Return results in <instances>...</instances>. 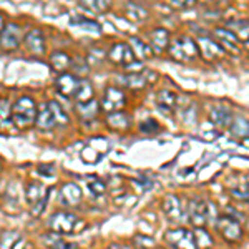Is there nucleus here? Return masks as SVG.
<instances>
[{"mask_svg": "<svg viewBox=\"0 0 249 249\" xmlns=\"http://www.w3.org/2000/svg\"><path fill=\"white\" fill-rule=\"evenodd\" d=\"M68 123V115L63 110V107L58 102H47L45 105L40 107V110L37 111V120L35 124L40 130H52L55 126H63Z\"/></svg>", "mask_w": 249, "mask_h": 249, "instance_id": "nucleus-1", "label": "nucleus"}, {"mask_svg": "<svg viewBox=\"0 0 249 249\" xmlns=\"http://www.w3.org/2000/svg\"><path fill=\"white\" fill-rule=\"evenodd\" d=\"M218 218V208L214 203H208L203 199H193L188 203V219L191 221L193 226L204 228L206 224L216 223Z\"/></svg>", "mask_w": 249, "mask_h": 249, "instance_id": "nucleus-2", "label": "nucleus"}, {"mask_svg": "<svg viewBox=\"0 0 249 249\" xmlns=\"http://www.w3.org/2000/svg\"><path fill=\"white\" fill-rule=\"evenodd\" d=\"M37 120V105L30 96H20L12 105V123L20 130H27Z\"/></svg>", "mask_w": 249, "mask_h": 249, "instance_id": "nucleus-3", "label": "nucleus"}, {"mask_svg": "<svg viewBox=\"0 0 249 249\" xmlns=\"http://www.w3.org/2000/svg\"><path fill=\"white\" fill-rule=\"evenodd\" d=\"M168 53L171 55L173 60L176 62H191L199 55L198 45L196 42L190 37H178L170 40L168 45Z\"/></svg>", "mask_w": 249, "mask_h": 249, "instance_id": "nucleus-4", "label": "nucleus"}, {"mask_svg": "<svg viewBox=\"0 0 249 249\" xmlns=\"http://www.w3.org/2000/svg\"><path fill=\"white\" fill-rule=\"evenodd\" d=\"M25 201L29 204L32 216L42 214L48 201V190L38 181H30L25 186Z\"/></svg>", "mask_w": 249, "mask_h": 249, "instance_id": "nucleus-5", "label": "nucleus"}, {"mask_svg": "<svg viewBox=\"0 0 249 249\" xmlns=\"http://www.w3.org/2000/svg\"><path fill=\"white\" fill-rule=\"evenodd\" d=\"M82 221H80L77 216L71 214V213L67 211H58L48 219V226L53 232H58V234H73V232L78 231V228L82 226Z\"/></svg>", "mask_w": 249, "mask_h": 249, "instance_id": "nucleus-6", "label": "nucleus"}, {"mask_svg": "<svg viewBox=\"0 0 249 249\" xmlns=\"http://www.w3.org/2000/svg\"><path fill=\"white\" fill-rule=\"evenodd\" d=\"M164 239L175 249H198L195 239V232L186 228H176V230H170L164 234Z\"/></svg>", "mask_w": 249, "mask_h": 249, "instance_id": "nucleus-7", "label": "nucleus"}, {"mask_svg": "<svg viewBox=\"0 0 249 249\" xmlns=\"http://www.w3.org/2000/svg\"><path fill=\"white\" fill-rule=\"evenodd\" d=\"M163 211L168 219L175 221V223H183L188 218V203H184L176 195H168L163 199Z\"/></svg>", "mask_w": 249, "mask_h": 249, "instance_id": "nucleus-8", "label": "nucleus"}, {"mask_svg": "<svg viewBox=\"0 0 249 249\" xmlns=\"http://www.w3.org/2000/svg\"><path fill=\"white\" fill-rule=\"evenodd\" d=\"M216 228L221 232V236L230 243H238L243 239V226L238 219H234L230 214L219 216L216 221Z\"/></svg>", "mask_w": 249, "mask_h": 249, "instance_id": "nucleus-9", "label": "nucleus"}, {"mask_svg": "<svg viewBox=\"0 0 249 249\" xmlns=\"http://www.w3.org/2000/svg\"><path fill=\"white\" fill-rule=\"evenodd\" d=\"M126 103V98H124V93L120 88L110 87L105 90V95L102 98V103H100V108L107 113H116V111H122V108Z\"/></svg>", "mask_w": 249, "mask_h": 249, "instance_id": "nucleus-10", "label": "nucleus"}, {"mask_svg": "<svg viewBox=\"0 0 249 249\" xmlns=\"http://www.w3.org/2000/svg\"><path fill=\"white\" fill-rule=\"evenodd\" d=\"M196 45H198V52L203 55L204 60H208V62H214V60H219L226 55L224 48L221 47L216 40H213L211 37H206V35H201V37L196 40Z\"/></svg>", "mask_w": 249, "mask_h": 249, "instance_id": "nucleus-11", "label": "nucleus"}, {"mask_svg": "<svg viewBox=\"0 0 249 249\" xmlns=\"http://www.w3.org/2000/svg\"><path fill=\"white\" fill-rule=\"evenodd\" d=\"M156 78V75L150 70H143L140 73H126L124 77L120 78L123 87L131 88V90H140V88L148 87L150 83H153V80Z\"/></svg>", "mask_w": 249, "mask_h": 249, "instance_id": "nucleus-12", "label": "nucleus"}, {"mask_svg": "<svg viewBox=\"0 0 249 249\" xmlns=\"http://www.w3.org/2000/svg\"><path fill=\"white\" fill-rule=\"evenodd\" d=\"M20 37H22L20 27L15 25V23H9V25L3 27L2 34H0V45L7 52L15 50L20 45Z\"/></svg>", "mask_w": 249, "mask_h": 249, "instance_id": "nucleus-13", "label": "nucleus"}, {"mask_svg": "<svg viewBox=\"0 0 249 249\" xmlns=\"http://www.w3.org/2000/svg\"><path fill=\"white\" fill-rule=\"evenodd\" d=\"M108 58L113 63H118V65H123V67L135 62V55L128 43H115V45L110 48V52H108Z\"/></svg>", "mask_w": 249, "mask_h": 249, "instance_id": "nucleus-14", "label": "nucleus"}, {"mask_svg": "<svg viewBox=\"0 0 249 249\" xmlns=\"http://www.w3.org/2000/svg\"><path fill=\"white\" fill-rule=\"evenodd\" d=\"M25 47L29 48L34 55H43L45 53V37L38 29H32L25 35Z\"/></svg>", "mask_w": 249, "mask_h": 249, "instance_id": "nucleus-15", "label": "nucleus"}, {"mask_svg": "<svg viewBox=\"0 0 249 249\" xmlns=\"http://www.w3.org/2000/svg\"><path fill=\"white\" fill-rule=\"evenodd\" d=\"M156 103H158L160 110L163 111L164 115H171L173 111L178 107V95L173 90H160L158 95H156Z\"/></svg>", "mask_w": 249, "mask_h": 249, "instance_id": "nucleus-16", "label": "nucleus"}, {"mask_svg": "<svg viewBox=\"0 0 249 249\" xmlns=\"http://www.w3.org/2000/svg\"><path fill=\"white\" fill-rule=\"evenodd\" d=\"M60 201L65 206H77L82 201V190L77 183H65L60 190Z\"/></svg>", "mask_w": 249, "mask_h": 249, "instance_id": "nucleus-17", "label": "nucleus"}, {"mask_svg": "<svg viewBox=\"0 0 249 249\" xmlns=\"http://www.w3.org/2000/svg\"><path fill=\"white\" fill-rule=\"evenodd\" d=\"M210 118H211V123L214 124V126L224 130V128H230V124H231L234 116H232L231 108H228L224 105H218V107H214L211 110Z\"/></svg>", "mask_w": 249, "mask_h": 249, "instance_id": "nucleus-18", "label": "nucleus"}, {"mask_svg": "<svg viewBox=\"0 0 249 249\" xmlns=\"http://www.w3.org/2000/svg\"><path fill=\"white\" fill-rule=\"evenodd\" d=\"M78 83H80V80L75 77V75L63 73V75H60V77L57 78V83H55V87H57V91H58L60 95L70 98V96H73L75 91H77Z\"/></svg>", "mask_w": 249, "mask_h": 249, "instance_id": "nucleus-19", "label": "nucleus"}, {"mask_svg": "<svg viewBox=\"0 0 249 249\" xmlns=\"http://www.w3.org/2000/svg\"><path fill=\"white\" fill-rule=\"evenodd\" d=\"M168 45H170V34H168L166 29H155L150 34V47L153 55L168 50Z\"/></svg>", "mask_w": 249, "mask_h": 249, "instance_id": "nucleus-20", "label": "nucleus"}, {"mask_svg": "<svg viewBox=\"0 0 249 249\" xmlns=\"http://www.w3.org/2000/svg\"><path fill=\"white\" fill-rule=\"evenodd\" d=\"M216 38H218V43L221 47L224 48V52H236L238 50V43H239V38L236 37V34H232L231 30L228 29H216L213 32Z\"/></svg>", "mask_w": 249, "mask_h": 249, "instance_id": "nucleus-21", "label": "nucleus"}, {"mask_svg": "<svg viewBox=\"0 0 249 249\" xmlns=\"http://www.w3.org/2000/svg\"><path fill=\"white\" fill-rule=\"evenodd\" d=\"M130 48H131V52H133L135 58H138V62H142V60H148V58L153 57V52H151L150 43L143 42V40L140 38V37H131Z\"/></svg>", "mask_w": 249, "mask_h": 249, "instance_id": "nucleus-22", "label": "nucleus"}, {"mask_svg": "<svg viewBox=\"0 0 249 249\" xmlns=\"http://www.w3.org/2000/svg\"><path fill=\"white\" fill-rule=\"evenodd\" d=\"M230 131L234 138L239 140L249 138V120L243 118V116H234L230 124Z\"/></svg>", "mask_w": 249, "mask_h": 249, "instance_id": "nucleus-23", "label": "nucleus"}, {"mask_svg": "<svg viewBox=\"0 0 249 249\" xmlns=\"http://www.w3.org/2000/svg\"><path fill=\"white\" fill-rule=\"evenodd\" d=\"M50 63L55 71H60V73L63 75V73H67V70L70 68L71 58L65 52H53V53L50 55Z\"/></svg>", "mask_w": 249, "mask_h": 249, "instance_id": "nucleus-24", "label": "nucleus"}, {"mask_svg": "<svg viewBox=\"0 0 249 249\" xmlns=\"http://www.w3.org/2000/svg\"><path fill=\"white\" fill-rule=\"evenodd\" d=\"M73 98L77 100V105H82V103H88V102H91V100H95L93 98V87H91V83L87 82V80H80Z\"/></svg>", "mask_w": 249, "mask_h": 249, "instance_id": "nucleus-25", "label": "nucleus"}, {"mask_svg": "<svg viewBox=\"0 0 249 249\" xmlns=\"http://www.w3.org/2000/svg\"><path fill=\"white\" fill-rule=\"evenodd\" d=\"M22 236L17 231H2L0 232V249H17L22 244Z\"/></svg>", "mask_w": 249, "mask_h": 249, "instance_id": "nucleus-26", "label": "nucleus"}, {"mask_svg": "<svg viewBox=\"0 0 249 249\" xmlns=\"http://www.w3.org/2000/svg\"><path fill=\"white\" fill-rule=\"evenodd\" d=\"M107 123H108V126L113 128V130L123 131L130 126V116L126 113H123V111H116V113H111L108 116Z\"/></svg>", "mask_w": 249, "mask_h": 249, "instance_id": "nucleus-27", "label": "nucleus"}, {"mask_svg": "<svg viewBox=\"0 0 249 249\" xmlns=\"http://www.w3.org/2000/svg\"><path fill=\"white\" fill-rule=\"evenodd\" d=\"M71 25L78 27L82 30H87V32H91V34H102V27H100L98 22L95 20H90V18H85V17H71L70 20Z\"/></svg>", "mask_w": 249, "mask_h": 249, "instance_id": "nucleus-28", "label": "nucleus"}, {"mask_svg": "<svg viewBox=\"0 0 249 249\" xmlns=\"http://www.w3.org/2000/svg\"><path fill=\"white\" fill-rule=\"evenodd\" d=\"M80 9L91 12V14H103L110 9V3L105 2V0H85V2L78 3Z\"/></svg>", "mask_w": 249, "mask_h": 249, "instance_id": "nucleus-29", "label": "nucleus"}, {"mask_svg": "<svg viewBox=\"0 0 249 249\" xmlns=\"http://www.w3.org/2000/svg\"><path fill=\"white\" fill-rule=\"evenodd\" d=\"M77 111L78 115L82 116L83 120H93L100 111V105L96 103V100H91L88 103H82V105H77Z\"/></svg>", "mask_w": 249, "mask_h": 249, "instance_id": "nucleus-30", "label": "nucleus"}, {"mask_svg": "<svg viewBox=\"0 0 249 249\" xmlns=\"http://www.w3.org/2000/svg\"><path fill=\"white\" fill-rule=\"evenodd\" d=\"M12 123V107L9 103V100L2 98L0 100V130L10 126Z\"/></svg>", "mask_w": 249, "mask_h": 249, "instance_id": "nucleus-31", "label": "nucleus"}, {"mask_svg": "<svg viewBox=\"0 0 249 249\" xmlns=\"http://www.w3.org/2000/svg\"><path fill=\"white\" fill-rule=\"evenodd\" d=\"M195 232V239H196V246L198 249H210L213 246V239L211 236L204 231V228H196Z\"/></svg>", "mask_w": 249, "mask_h": 249, "instance_id": "nucleus-32", "label": "nucleus"}, {"mask_svg": "<svg viewBox=\"0 0 249 249\" xmlns=\"http://www.w3.org/2000/svg\"><path fill=\"white\" fill-rule=\"evenodd\" d=\"M87 186L90 193H93L95 196H102L103 193L107 191V184L103 179H100L98 176H90V178H87Z\"/></svg>", "mask_w": 249, "mask_h": 249, "instance_id": "nucleus-33", "label": "nucleus"}, {"mask_svg": "<svg viewBox=\"0 0 249 249\" xmlns=\"http://www.w3.org/2000/svg\"><path fill=\"white\" fill-rule=\"evenodd\" d=\"M45 243L50 249H75L73 244L67 243V241L60 239V238H53V236H45Z\"/></svg>", "mask_w": 249, "mask_h": 249, "instance_id": "nucleus-34", "label": "nucleus"}, {"mask_svg": "<svg viewBox=\"0 0 249 249\" xmlns=\"http://www.w3.org/2000/svg\"><path fill=\"white\" fill-rule=\"evenodd\" d=\"M126 12H128V17L133 18V20H143L148 15L146 10H144L143 7L136 5V3H128Z\"/></svg>", "mask_w": 249, "mask_h": 249, "instance_id": "nucleus-35", "label": "nucleus"}, {"mask_svg": "<svg viewBox=\"0 0 249 249\" xmlns=\"http://www.w3.org/2000/svg\"><path fill=\"white\" fill-rule=\"evenodd\" d=\"M140 130L143 131V133H148V135H153L156 133V131L160 130V124L155 122V120H144V122H142V124H140Z\"/></svg>", "mask_w": 249, "mask_h": 249, "instance_id": "nucleus-36", "label": "nucleus"}, {"mask_svg": "<svg viewBox=\"0 0 249 249\" xmlns=\"http://www.w3.org/2000/svg\"><path fill=\"white\" fill-rule=\"evenodd\" d=\"M231 196L238 201H243V203H248L249 201V191L246 190V186H241V188H234L231 190Z\"/></svg>", "mask_w": 249, "mask_h": 249, "instance_id": "nucleus-37", "label": "nucleus"}, {"mask_svg": "<svg viewBox=\"0 0 249 249\" xmlns=\"http://www.w3.org/2000/svg\"><path fill=\"white\" fill-rule=\"evenodd\" d=\"M195 0H171L170 5L173 9H191L195 7Z\"/></svg>", "mask_w": 249, "mask_h": 249, "instance_id": "nucleus-38", "label": "nucleus"}, {"mask_svg": "<svg viewBox=\"0 0 249 249\" xmlns=\"http://www.w3.org/2000/svg\"><path fill=\"white\" fill-rule=\"evenodd\" d=\"M135 239H136L135 243L138 244V246H142L143 249H151V248H155V241L151 239V238H146V236H136Z\"/></svg>", "mask_w": 249, "mask_h": 249, "instance_id": "nucleus-39", "label": "nucleus"}, {"mask_svg": "<svg viewBox=\"0 0 249 249\" xmlns=\"http://www.w3.org/2000/svg\"><path fill=\"white\" fill-rule=\"evenodd\" d=\"M124 70H126V73H140V71H143V63L138 62V60H135V62H131L130 65L124 67Z\"/></svg>", "mask_w": 249, "mask_h": 249, "instance_id": "nucleus-40", "label": "nucleus"}, {"mask_svg": "<svg viewBox=\"0 0 249 249\" xmlns=\"http://www.w3.org/2000/svg\"><path fill=\"white\" fill-rule=\"evenodd\" d=\"M38 171L45 173L43 176H52V175H53V171H55V168L52 166V164H42V166L38 168Z\"/></svg>", "mask_w": 249, "mask_h": 249, "instance_id": "nucleus-41", "label": "nucleus"}, {"mask_svg": "<svg viewBox=\"0 0 249 249\" xmlns=\"http://www.w3.org/2000/svg\"><path fill=\"white\" fill-rule=\"evenodd\" d=\"M107 249H131V248L126 246V244H123V243H113V244H110Z\"/></svg>", "mask_w": 249, "mask_h": 249, "instance_id": "nucleus-42", "label": "nucleus"}, {"mask_svg": "<svg viewBox=\"0 0 249 249\" xmlns=\"http://www.w3.org/2000/svg\"><path fill=\"white\" fill-rule=\"evenodd\" d=\"M2 30H3V15L0 14V34H2Z\"/></svg>", "mask_w": 249, "mask_h": 249, "instance_id": "nucleus-43", "label": "nucleus"}, {"mask_svg": "<svg viewBox=\"0 0 249 249\" xmlns=\"http://www.w3.org/2000/svg\"><path fill=\"white\" fill-rule=\"evenodd\" d=\"M244 186H246V190L249 191V176H248V178H246V184H244Z\"/></svg>", "mask_w": 249, "mask_h": 249, "instance_id": "nucleus-44", "label": "nucleus"}, {"mask_svg": "<svg viewBox=\"0 0 249 249\" xmlns=\"http://www.w3.org/2000/svg\"><path fill=\"white\" fill-rule=\"evenodd\" d=\"M244 45H246V47L249 48V40H246V42H244Z\"/></svg>", "mask_w": 249, "mask_h": 249, "instance_id": "nucleus-45", "label": "nucleus"}]
</instances>
